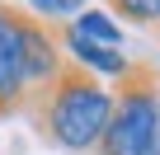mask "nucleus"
I'll return each mask as SVG.
<instances>
[{"label":"nucleus","instance_id":"20e7f679","mask_svg":"<svg viewBox=\"0 0 160 155\" xmlns=\"http://www.w3.org/2000/svg\"><path fill=\"white\" fill-rule=\"evenodd\" d=\"M57 42H61L66 61H75L80 70L99 75V80H122V75L132 70V61L122 56V47H99V42H90V38L71 33L66 24H57Z\"/></svg>","mask_w":160,"mask_h":155},{"label":"nucleus","instance_id":"0eeeda50","mask_svg":"<svg viewBox=\"0 0 160 155\" xmlns=\"http://www.w3.org/2000/svg\"><path fill=\"white\" fill-rule=\"evenodd\" d=\"M24 10L33 14V19H42V24H61V19H75L80 10H85V0H24Z\"/></svg>","mask_w":160,"mask_h":155},{"label":"nucleus","instance_id":"6e6552de","mask_svg":"<svg viewBox=\"0 0 160 155\" xmlns=\"http://www.w3.org/2000/svg\"><path fill=\"white\" fill-rule=\"evenodd\" d=\"M155 38H160V19H155Z\"/></svg>","mask_w":160,"mask_h":155},{"label":"nucleus","instance_id":"f03ea898","mask_svg":"<svg viewBox=\"0 0 160 155\" xmlns=\"http://www.w3.org/2000/svg\"><path fill=\"white\" fill-rule=\"evenodd\" d=\"M155 127H160V70L151 61H132L122 80H113V118L94 155H146Z\"/></svg>","mask_w":160,"mask_h":155},{"label":"nucleus","instance_id":"423d86ee","mask_svg":"<svg viewBox=\"0 0 160 155\" xmlns=\"http://www.w3.org/2000/svg\"><path fill=\"white\" fill-rule=\"evenodd\" d=\"M108 14L122 19V24H141V28H155L160 19V0H104Z\"/></svg>","mask_w":160,"mask_h":155},{"label":"nucleus","instance_id":"7ed1b4c3","mask_svg":"<svg viewBox=\"0 0 160 155\" xmlns=\"http://www.w3.org/2000/svg\"><path fill=\"white\" fill-rule=\"evenodd\" d=\"M33 14L14 0H0V113L14 118L28 108V80H24V38Z\"/></svg>","mask_w":160,"mask_h":155},{"label":"nucleus","instance_id":"1a4fd4ad","mask_svg":"<svg viewBox=\"0 0 160 155\" xmlns=\"http://www.w3.org/2000/svg\"><path fill=\"white\" fill-rule=\"evenodd\" d=\"M0 118H5V113H0Z\"/></svg>","mask_w":160,"mask_h":155},{"label":"nucleus","instance_id":"f257e3e1","mask_svg":"<svg viewBox=\"0 0 160 155\" xmlns=\"http://www.w3.org/2000/svg\"><path fill=\"white\" fill-rule=\"evenodd\" d=\"M24 113H28L33 132L47 146L71 150V155H94V146H99V136H104V127L113 118V90L99 75L66 61V70L38 99H28Z\"/></svg>","mask_w":160,"mask_h":155},{"label":"nucleus","instance_id":"39448f33","mask_svg":"<svg viewBox=\"0 0 160 155\" xmlns=\"http://www.w3.org/2000/svg\"><path fill=\"white\" fill-rule=\"evenodd\" d=\"M66 28L99 42V47H122V24H113V14H104V10H80Z\"/></svg>","mask_w":160,"mask_h":155}]
</instances>
